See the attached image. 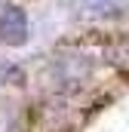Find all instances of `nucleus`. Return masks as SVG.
<instances>
[{
	"label": "nucleus",
	"instance_id": "f257e3e1",
	"mask_svg": "<svg viewBox=\"0 0 129 132\" xmlns=\"http://www.w3.org/2000/svg\"><path fill=\"white\" fill-rule=\"evenodd\" d=\"M0 37L9 46H22L28 40V15L19 6H3L0 9Z\"/></svg>",
	"mask_w": 129,
	"mask_h": 132
},
{
	"label": "nucleus",
	"instance_id": "f03ea898",
	"mask_svg": "<svg viewBox=\"0 0 129 132\" xmlns=\"http://www.w3.org/2000/svg\"><path fill=\"white\" fill-rule=\"evenodd\" d=\"M83 15H98V19H117L129 12V0H77Z\"/></svg>",
	"mask_w": 129,
	"mask_h": 132
}]
</instances>
